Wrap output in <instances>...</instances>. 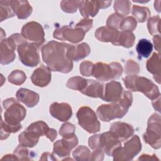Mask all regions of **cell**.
<instances>
[{"label": "cell", "instance_id": "3957f363", "mask_svg": "<svg viewBox=\"0 0 161 161\" xmlns=\"http://www.w3.org/2000/svg\"><path fill=\"white\" fill-rule=\"evenodd\" d=\"M27 40L19 33L11 35L9 38L1 41V58L0 62L3 65H7L12 62L16 58L14 50L18 46Z\"/></svg>", "mask_w": 161, "mask_h": 161}, {"label": "cell", "instance_id": "cb8c5ba5", "mask_svg": "<svg viewBox=\"0 0 161 161\" xmlns=\"http://www.w3.org/2000/svg\"><path fill=\"white\" fill-rule=\"evenodd\" d=\"M80 13L85 18L94 17L100 9L99 1H80L79 6Z\"/></svg>", "mask_w": 161, "mask_h": 161}, {"label": "cell", "instance_id": "816d5d0a", "mask_svg": "<svg viewBox=\"0 0 161 161\" xmlns=\"http://www.w3.org/2000/svg\"><path fill=\"white\" fill-rule=\"evenodd\" d=\"M153 40L155 45V48L156 49V50L158 51L159 53L160 51V35H155L153 38Z\"/></svg>", "mask_w": 161, "mask_h": 161}, {"label": "cell", "instance_id": "74e56055", "mask_svg": "<svg viewBox=\"0 0 161 161\" xmlns=\"http://www.w3.org/2000/svg\"><path fill=\"white\" fill-rule=\"evenodd\" d=\"M160 20L158 16H153L148 19L147 23V28L150 35H160Z\"/></svg>", "mask_w": 161, "mask_h": 161}, {"label": "cell", "instance_id": "ffe728a7", "mask_svg": "<svg viewBox=\"0 0 161 161\" xmlns=\"http://www.w3.org/2000/svg\"><path fill=\"white\" fill-rule=\"evenodd\" d=\"M16 96L18 101L23 103L29 108H33L36 106L40 99L38 93L25 88L18 89Z\"/></svg>", "mask_w": 161, "mask_h": 161}, {"label": "cell", "instance_id": "8fae6325", "mask_svg": "<svg viewBox=\"0 0 161 161\" xmlns=\"http://www.w3.org/2000/svg\"><path fill=\"white\" fill-rule=\"evenodd\" d=\"M86 32L80 28L65 25L55 30L53 33V38L60 40H67L73 43H77L82 40Z\"/></svg>", "mask_w": 161, "mask_h": 161}, {"label": "cell", "instance_id": "db71d44e", "mask_svg": "<svg viewBox=\"0 0 161 161\" xmlns=\"http://www.w3.org/2000/svg\"><path fill=\"white\" fill-rule=\"evenodd\" d=\"M160 96H159L157 98L155 99L152 101V105H153L154 109L156 111H158V112H160Z\"/></svg>", "mask_w": 161, "mask_h": 161}, {"label": "cell", "instance_id": "7c38bea8", "mask_svg": "<svg viewBox=\"0 0 161 161\" xmlns=\"http://www.w3.org/2000/svg\"><path fill=\"white\" fill-rule=\"evenodd\" d=\"M128 109L121 106L118 103L102 104L97 108V116L103 121H109L115 118H123Z\"/></svg>", "mask_w": 161, "mask_h": 161}, {"label": "cell", "instance_id": "f35d334b", "mask_svg": "<svg viewBox=\"0 0 161 161\" xmlns=\"http://www.w3.org/2000/svg\"><path fill=\"white\" fill-rule=\"evenodd\" d=\"M80 1H62L60 7L62 9L68 13H74L77 11Z\"/></svg>", "mask_w": 161, "mask_h": 161}, {"label": "cell", "instance_id": "603a6c76", "mask_svg": "<svg viewBox=\"0 0 161 161\" xmlns=\"http://www.w3.org/2000/svg\"><path fill=\"white\" fill-rule=\"evenodd\" d=\"M104 85L98 81L87 79V85L80 91L83 94L94 98H102L104 93Z\"/></svg>", "mask_w": 161, "mask_h": 161}, {"label": "cell", "instance_id": "f546056e", "mask_svg": "<svg viewBox=\"0 0 161 161\" xmlns=\"http://www.w3.org/2000/svg\"><path fill=\"white\" fill-rule=\"evenodd\" d=\"M18 140L20 145L26 147H28L31 148L37 144L39 140V138L33 136L25 130L19 135Z\"/></svg>", "mask_w": 161, "mask_h": 161}, {"label": "cell", "instance_id": "836d02e7", "mask_svg": "<svg viewBox=\"0 0 161 161\" xmlns=\"http://www.w3.org/2000/svg\"><path fill=\"white\" fill-rule=\"evenodd\" d=\"M0 15L1 21L14 16V13L11 6V1H0Z\"/></svg>", "mask_w": 161, "mask_h": 161}, {"label": "cell", "instance_id": "277c9868", "mask_svg": "<svg viewBox=\"0 0 161 161\" xmlns=\"http://www.w3.org/2000/svg\"><path fill=\"white\" fill-rule=\"evenodd\" d=\"M5 109L4 113V122L11 125H18L26 116V109L14 98L11 97L3 102Z\"/></svg>", "mask_w": 161, "mask_h": 161}, {"label": "cell", "instance_id": "d4e9b609", "mask_svg": "<svg viewBox=\"0 0 161 161\" xmlns=\"http://www.w3.org/2000/svg\"><path fill=\"white\" fill-rule=\"evenodd\" d=\"M147 70L153 75L154 79L160 84V54L154 52L146 63Z\"/></svg>", "mask_w": 161, "mask_h": 161}, {"label": "cell", "instance_id": "d6986e66", "mask_svg": "<svg viewBox=\"0 0 161 161\" xmlns=\"http://www.w3.org/2000/svg\"><path fill=\"white\" fill-rule=\"evenodd\" d=\"M91 48L89 45L82 42L77 45H70L67 50V56L71 60L79 61L89 55Z\"/></svg>", "mask_w": 161, "mask_h": 161}, {"label": "cell", "instance_id": "ab89813d", "mask_svg": "<svg viewBox=\"0 0 161 161\" xmlns=\"http://www.w3.org/2000/svg\"><path fill=\"white\" fill-rule=\"evenodd\" d=\"M124 19L123 16L118 13H114L110 15L106 21V26L112 29L118 30L119 28V25L122 20Z\"/></svg>", "mask_w": 161, "mask_h": 161}, {"label": "cell", "instance_id": "2e32d148", "mask_svg": "<svg viewBox=\"0 0 161 161\" xmlns=\"http://www.w3.org/2000/svg\"><path fill=\"white\" fill-rule=\"evenodd\" d=\"M49 110L50 114L60 121H68L72 115V108L66 103H53Z\"/></svg>", "mask_w": 161, "mask_h": 161}, {"label": "cell", "instance_id": "bcb514c9", "mask_svg": "<svg viewBox=\"0 0 161 161\" xmlns=\"http://www.w3.org/2000/svg\"><path fill=\"white\" fill-rule=\"evenodd\" d=\"M92 19L89 18H84L81 19L75 26L82 28L86 33L92 27Z\"/></svg>", "mask_w": 161, "mask_h": 161}, {"label": "cell", "instance_id": "4fadbf2b", "mask_svg": "<svg viewBox=\"0 0 161 161\" xmlns=\"http://www.w3.org/2000/svg\"><path fill=\"white\" fill-rule=\"evenodd\" d=\"M78 138L75 134L63 137L53 144V153L59 157H65L70 155V151L77 145Z\"/></svg>", "mask_w": 161, "mask_h": 161}, {"label": "cell", "instance_id": "d6a6232c", "mask_svg": "<svg viewBox=\"0 0 161 161\" xmlns=\"http://www.w3.org/2000/svg\"><path fill=\"white\" fill-rule=\"evenodd\" d=\"M131 5V3L130 1L117 0L114 3V9L116 13L124 16L130 13Z\"/></svg>", "mask_w": 161, "mask_h": 161}, {"label": "cell", "instance_id": "681fc988", "mask_svg": "<svg viewBox=\"0 0 161 161\" xmlns=\"http://www.w3.org/2000/svg\"><path fill=\"white\" fill-rule=\"evenodd\" d=\"M57 135V131L53 129V128H50L48 130L45 136L51 141V142H53L55 140V139L56 138Z\"/></svg>", "mask_w": 161, "mask_h": 161}, {"label": "cell", "instance_id": "f1b7e54d", "mask_svg": "<svg viewBox=\"0 0 161 161\" xmlns=\"http://www.w3.org/2000/svg\"><path fill=\"white\" fill-rule=\"evenodd\" d=\"M135 36L132 32L121 31L119 33L116 46H123L125 48H130L135 43Z\"/></svg>", "mask_w": 161, "mask_h": 161}, {"label": "cell", "instance_id": "c3c4849f", "mask_svg": "<svg viewBox=\"0 0 161 161\" xmlns=\"http://www.w3.org/2000/svg\"><path fill=\"white\" fill-rule=\"evenodd\" d=\"M104 151L102 149H96L91 154L90 160L101 161L104 158Z\"/></svg>", "mask_w": 161, "mask_h": 161}, {"label": "cell", "instance_id": "f907efd6", "mask_svg": "<svg viewBox=\"0 0 161 161\" xmlns=\"http://www.w3.org/2000/svg\"><path fill=\"white\" fill-rule=\"evenodd\" d=\"M139 160H159V158L156 157L155 154L153 155H150L147 154H143L139 158Z\"/></svg>", "mask_w": 161, "mask_h": 161}, {"label": "cell", "instance_id": "d590c367", "mask_svg": "<svg viewBox=\"0 0 161 161\" xmlns=\"http://www.w3.org/2000/svg\"><path fill=\"white\" fill-rule=\"evenodd\" d=\"M72 156L76 160H90L91 153L87 147L81 145L75 149Z\"/></svg>", "mask_w": 161, "mask_h": 161}, {"label": "cell", "instance_id": "9c48e42d", "mask_svg": "<svg viewBox=\"0 0 161 161\" xmlns=\"http://www.w3.org/2000/svg\"><path fill=\"white\" fill-rule=\"evenodd\" d=\"M39 48L38 46L27 41L18 46L17 51L20 61L28 67H35L40 63Z\"/></svg>", "mask_w": 161, "mask_h": 161}, {"label": "cell", "instance_id": "1f68e13d", "mask_svg": "<svg viewBox=\"0 0 161 161\" xmlns=\"http://www.w3.org/2000/svg\"><path fill=\"white\" fill-rule=\"evenodd\" d=\"M87 82V79L79 76H75L71 77L68 80L66 86L69 89L77 90L80 92L86 86Z\"/></svg>", "mask_w": 161, "mask_h": 161}, {"label": "cell", "instance_id": "f6af8a7d", "mask_svg": "<svg viewBox=\"0 0 161 161\" xmlns=\"http://www.w3.org/2000/svg\"><path fill=\"white\" fill-rule=\"evenodd\" d=\"M75 130V127L73 124L69 122H65L62 125L61 128H60L59 134L62 137H64L68 135L74 134Z\"/></svg>", "mask_w": 161, "mask_h": 161}, {"label": "cell", "instance_id": "6da1fadb", "mask_svg": "<svg viewBox=\"0 0 161 161\" xmlns=\"http://www.w3.org/2000/svg\"><path fill=\"white\" fill-rule=\"evenodd\" d=\"M70 45L52 40L42 47V59L52 71L66 74L72 70L73 62L67 56Z\"/></svg>", "mask_w": 161, "mask_h": 161}, {"label": "cell", "instance_id": "7a4b0ae2", "mask_svg": "<svg viewBox=\"0 0 161 161\" xmlns=\"http://www.w3.org/2000/svg\"><path fill=\"white\" fill-rule=\"evenodd\" d=\"M127 89L141 92L148 99L154 100L160 96L158 87L150 79L136 75H130L123 79Z\"/></svg>", "mask_w": 161, "mask_h": 161}, {"label": "cell", "instance_id": "e0dca14e", "mask_svg": "<svg viewBox=\"0 0 161 161\" xmlns=\"http://www.w3.org/2000/svg\"><path fill=\"white\" fill-rule=\"evenodd\" d=\"M32 83L38 87L47 86L51 81V70L43 64L35 69L31 76Z\"/></svg>", "mask_w": 161, "mask_h": 161}, {"label": "cell", "instance_id": "f5cc1de1", "mask_svg": "<svg viewBox=\"0 0 161 161\" xmlns=\"http://www.w3.org/2000/svg\"><path fill=\"white\" fill-rule=\"evenodd\" d=\"M54 155L52 153L48 152H45L42 154L40 158L41 160H56L57 158L53 157Z\"/></svg>", "mask_w": 161, "mask_h": 161}, {"label": "cell", "instance_id": "9f6ffc18", "mask_svg": "<svg viewBox=\"0 0 161 161\" xmlns=\"http://www.w3.org/2000/svg\"><path fill=\"white\" fill-rule=\"evenodd\" d=\"M2 160H18L17 157L13 154V155H10V154H8V155H4L2 158Z\"/></svg>", "mask_w": 161, "mask_h": 161}, {"label": "cell", "instance_id": "ba28073f", "mask_svg": "<svg viewBox=\"0 0 161 161\" xmlns=\"http://www.w3.org/2000/svg\"><path fill=\"white\" fill-rule=\"evenodd\" d=\"M79 125L90 133H95L100 130L101 124L95 112L89 107L80 108L76 114Z\"/></svg>", "mask_w": 161, "mask_h": 161}, {"label": "cell", "instance_id": "e575fe53", "mask_svg": "<svg viewBox=\"0 0 161 161\" xmlns=\"http://www.w3.org/2000/svg\"><path fill=\"white\" fill-rule=\"evenodd\" d=\"M26 79L25 73L20 70H14L8 75V80L10 83L20 86L23 84Z\"/></svg>", "mask_w": 161, "mask_h": 161}, {"label": "cell", "instance_id": "7bdbcfd3", "mask_svg": "<svg viewBox=\"0 0 161 161\" xmlns=\"http://www.w3.org/2000/svg\"><path fill=\"white\" fill-rule=\"evenodd\" d=\"M140 72V66L138 63L135 62L133 60H128L125 65V74L130 75H136Z\"/></svg>", "mask_w": 161, "mask_h": 161}, {"label": "cell", "instance_id": "ac0fdd59", "mask_svg": "<svg viewBox=\"0 0 161 161\" xmlns=\"http://www.w3.org/2000/svg\"><path fill=\"white\" fill-rule=\"evenodd\" d=\"M109 131L121 142L127 140L134 133L133 127L131 125L124 122H114L112 123Z\"/></svg>", "mask_w": 161, "mask_h": 161}, {"label": "cell", "instance_id": "5bb4252c", "mask_svg": "<svg viewBox=\"0 0 161 161\" xmlns=\"http://www.w3.org/2000/svg\"><path fill=\"white\" fill-rule=\"evenodd\" d=\"M119 146H121V141L111 131L100 134L99 148L108 156H112L113 151Z\"/></svg>", "mask_w": 161, "mask_h": 161}, {"label": "cell", "instance_id": "30bf717a", "mask_svg": "<svg viewBox=\"0 0 161 161\" xmlns=\"http://www.w3.org/2000/svg\"><path fill=\"white\" fill-rule=\"evenodd\" d=\"M21 35L38 47L45 42V33L42 26L35 21L28 22L21 29Z\"/></svg>", "mask_w": 161, "mask_h": 161}, {"label": "cell", "instance_id": "4dcf8cb0", "mask_svg": "<svg viewBox=\"0 0 161 161\" xmlns=\"http://www.w3.org/2000/svg\"><path fill=\"white\" fill-rule=\"evenodd\" d=\"M22 128V125L21 124L18 125H11L6 122L2 119L1 121V140L6 139L10 133H16Z\"/></svg>", "mask_w": 161, "mask_h": 161}, {"label": "cell", "instance_id": "484cf974", "mask_svg": "<svg viewBox=\"0 0 161 161\" xmlns=\"http://www.w3.org/2000/svg\"><path fill=\"white\" fill-rule=\"evenodd\" d=\"M49 127L47 124L43 121H38L30 125L26 129V131L33 136L40 138V136L45 135Z\"/></svg>", "mask_w": 161, "mask_h": 161}, {"label": "cell", "instance_id": "4316f807", "mask_svg": "<svg viewBox=\"0 0 161 161\" xmlns=\"http://www.w3.org/2000/svg\"><path fill=\"white\" fill-rule=\"evenodd\" d=\"M152 50V43L150 41L145 38L140 40L136 47V52L141 58L148 57L151 54Z\"/></svg>", "mask_w": 161, "mask_h": 161}, {"label": "cell", "instance_id": "9a60e30c", "mask_svg": "<svg viewBox=\"0 0 161 161\" xmlns=\"http://www.w3.org/2000/svg\"><path fill=\"white\" fill-rule=\"evenodd\" d=\"M123 89L120 82L112 80L104 85L102 99L106 102L117 103L121 98Z\"/></svg>", "mask_w": 161, "mask_h": 161}, {"label": "cell", "instance_id": "7402d4cb", "mask_svg": "<svg viewBox=\"0 0 161 161\" xmlns=\"http://www.w3.org/2000/svg\"><path fill=\"white\" fill-rule=\"evenodd\" d=\"M12 9L18 19H26L29 17L33 11V8L27 1L14 0L11 1Z\"/></svg>", "mask_w": 161, "mask_h": 161}, {"label": "cell", "instance_id": "83f0119b", "mask_svg": "<svg viewBox=\"0 0 161 161\" xmlns=\"http://www.w3.org/2000/svg\"><path fill=\"white\" fill-rule=\"evenodd\" d=\"M132 15L138 23L146 21L150 16V12L148 8L134 5L132 7Z\"/></svg>", "mask_w": 161, "mask_h": 161}, {"label": "cell", "instance_id": "5b68a950", "mask_svg": "<svg viewBox=\"0 0 161 161\" xmlns=\"http://www.w3.org/2000/svg\"><path fill=\"white\" fill-rule=\"evenodd\" d=\"M123 70L121 65L118 62H97L93 66L92 76L99 80L108 81L119 78Z\"/></svg>", "mask_w": 161, "mask_h": 161}, {"label": "cell", "instance_id": "11a10c76", "mask_svg": "<svg viewBox=\"0 0 161 161\" xmlns=\"http://www.w3.org/2000/svg\"><path fill=\"white\" fill-rule=\"evenodd\" d=\"M99 6L101 9H104L108 8L110 4L112 3V1H99Z\"/></svg>", "mask_w": 161, "mask_h": 161}, {"label": "cell", "instance_id": "44dd1931", "mask_svg": "<svg viewBox=\"0 0 161 161\" xmlns=\"http://www.w3.org/2000/svg\"><path fill=\"white\" fill-rule=\"evenodd\" d=\"M119 31L118 30L110 28L107 26H102L95 31V37L103 42H111L116 45Z\"/></svg>", "mask_w": 161, "mask_h": 161}, {"label": "cell", "instance_id": "52a82bcc", "mask_svg": "<svg viewBox=\"0 0 161 161\" xmlns=\"http://www.w3.org/2000/svg\"><path fill=\"white\" fill-rule=\"evenodd\" d=\"M160 126V114H153L148 120L147 130L143 135L145 142L154 149H158L161 147Z\"/></svg>", "mask_w": 161, "mask_h": 161}, {"label": "cell", "instance_id": "8992f818", "mask_svg": "<svg viewBox=\"0 0 161 161\" xmlns=\"http://www.w3.org/2000/svg\"><path fill=\"white\" fill-rule=\"evenodd\" d=\"M142 149V143L138 135H134L131 139L126 142L124 147H117L113 152L112 156L114 161L131 160Z\"/></svg>", "mask_w": 161, "mask_h": 161}, {"label": "cell", "instance_id": "60d3db41", "mask_svg": "<svg viewBox=\"0 0 161 161\" xmlns=\"http://www.w3.org/2000/svg\"><path fill=\"white\" fill-rule=\"evenodd\" d=\"M14 155L17 157L18 160H31V154L29 152L26 147L19 145L14 151Z\"/></svg>", "mask_w": 161, "mask_h": 161}, {"label": "cell", "instance_id": "8d00e7d4", "mask_svg": "<svg viewBox=\"0 0 161 161\" xmlns=\"http://www.w3.org/2000/svg\"><path fill=\"white\" fill-rule=\"evenodd\" d=\"M137 26V21L135 18L132 16H128L124 18L120 23L119 29L122 31L131 32L133 31Z\"/></svg>", "mask_w": 161, "mask_h": 161}, {"label": "cell", "instance_id": "b9f144b4", "mask_svg": "<svg viewBox=\"0 0 161 161\" xmlns=\"http://www.w3.org/2000/svg\"><path fill=\"white\" fill-rule=\"evenodd\" d=\"M123 108L129 109L133 103V95L131 92L123 91L120 99L117 102Z\"/></svg>", "mask_w": 161, "mask_h": 161}, {"label": "cell", "instance_id": "7dc6e473", "mask_svg": "<svg viewBox=\"0 0 161 161\" xmlns=\"http://www.w3.org/2000/svg\"><path fill=\"white\" fill-rule=\"evenodd\" d=\"M99 136L100 134L94 135L89 138L88 144L91 149H100L99 148Z\"/></svg>", "mask_w": 161, "mask_h": 161}, {"label": "cell", "instance_id": "ee69618b", "mask_svg": "<svg viewBox=\"0 0 161 161\" xmlns=\"http://www.w3.org/2000/svg\"><path fill=\"white\" fill-rule=\"evenodd\" d=\"M94 64L89 61H83L80 63L79 70L81 75L86 77L92 75Z\"/></svg>", "mask_w": 161, "mask_h": 161}]
</instances>
